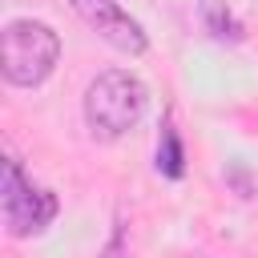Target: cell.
<instances>
[{
	"instance_id": "5b68a950",
	"label": "cell",
	"mask_w": 258,
	"mask_h": 258,
	"mask_svg": "<svg viewBox=\"0 0 258 258\" xmlns=\"http://www.w3.org/2000/svg\"><path fill=\"white\" fill-rule=\"evenodd\" d=\"M202 20H206V28H210L218 40H238V36H242V28H238V20L230 16L226 0H202Z\"/></svg>"
},
{
	"instance_id": "7a4b0ae2",
	"label": "cell",
	"mask_w": 258,
	"mask_h": 258,
	"mask_svg": "<svg viewBox=\"0 0 258 258\" xmlns=\"http://www.w3.org/2000/svg\"><path fill=\"white\" fill-rule=\"evenodd\" d=\"M56 56H60V40L40 20H12L0 36V69L8 85L20 89L40 85L56 69Z\"/></svg>"
},
{
	"instance_id": "8992f818",
	"label": "cell",
	"mask_w": 258,
	"mask_h": 258,
	"mask_svg": "<svg viewBox=\"0 0 258 258\" xmlns=\"http://www.w3.org/2000/svg\"><path fill=\"white\" fill-rule=\"evenodd\" d=\"M157 169L165 177H181V145H177V133L165 125L161 133V145H157Z\"/></svg>"
},
{
	"instance_id": "6da1fadb",
	"label": "cell",
	"mask_w": 258,
	"mask_h": 258,
	"mask_svg": "<svg viewBox=\"0 0 258 258\" xmlns=\"http://www.w3.org/2000/svg\"><path fill=\"white\" fill-rule=\"evenodd\" d=\"M145 105H149L145 85L125 69H109L85 89V121L101 141L125 137L145 117Z\"/></svg>"
},
{
	"instance_id": "277c9868",
	"label": "cell",
	"mask_w": 258,
	"mask_h": 258,
	"mask_svg": "<svg viewBox=\"0 0 258 258\" xmlns=\"http://www.w3.org/2000/svg\"><path fill=\"white\" fill-rule=\"evenodd\" d=\"M69 4H73V12H77L101 40H109L113 48H121V52H129V56L145 52V32H141V24H137L117 0H69Z\"/></svg>"
},
{
	"instance_id": "3957f363",
	"label": "cell",
	"mask_w": 258,
	"mask_h": 258,
	"mask_svg": "<svg viewBox=\"0 0 258 258\" xmlns=\"http://www.w3.org/2000/svg\"><path fill=\"white\" fill-rule=\"evenodd\" d=\"M0 202H4V218H8V230L16 238L24 234H36L52 222L56 214V198L40 185H32L20 169V161H4V185H0Z\"/></svg>"
}]
</instances>
